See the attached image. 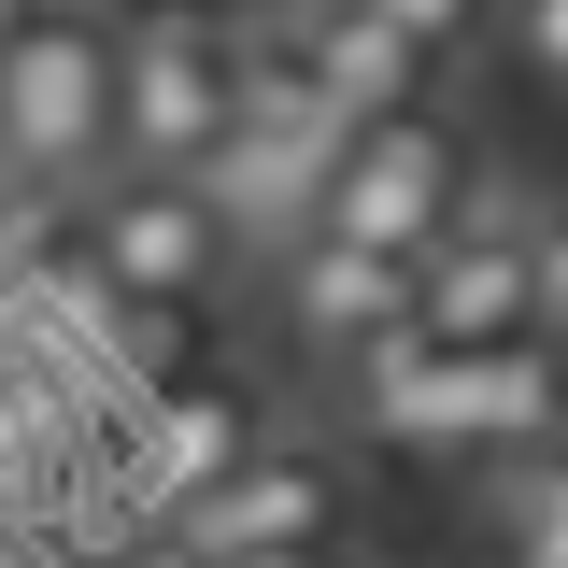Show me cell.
Masks as SVG:
<instances>
[{"instance_id": "cell-11", "label": "cell", "mask_w": 568, "mask_h": 568, "mask_svg": "<svg viewBox=\"0 0 568 568\" xmlns=\"http://www.w3.org/2000/svg\"><path fill=\"white\" fill-rule=\"evenodd\" d=\"M484 511H497V568H568V440L484 469Z\"/></svg>"}, {"instance_id": "cell-13", "label": "cell", "mask_w": 568, "mask_h": 568, "mask_svg": "<svg viewBox=\"0 0 568 568\" xmlns=\"http://www.w3.org/2000/svg\"><path fill=\"white\" fill-rule=\"evenodd\" d=\"M526 313H540V342L568 355V185L526 213Z\"/></svg>"}, {"instance_id": "cell-10", "label": "cell", "mask_w": 568, "mask_h": 568, "mask_svg": "<svg viewBox=\"0 0 568 568\" xmlns=\"http://www.w3.org/2000/svg\"><path fill=\"white\" fill-rule=\"evenodd\" d=\"M284 43H298V71L327 85V114L342 129H384V114H426V85H440V58L426 43H398L384 14H355V0H271Z\"/></svg>"}, {"instance_id": "cell-18", "label": "cell", "mask_w": 568, "mask_h": 568, "mask_svg": "<svg viewBox=\"0 0 568 568\" xmlns=\"http://www.w3.org/2000/svg\"><path fill=\"white\" fill-rule=\"evenodd\" d=\"M0 200H43V185H29V156H14V129H0Z\"/></svg>"}, {"instance_id": "cell-17", "label": "cell", "mask_w": 568, "mask_h": 568, "mask_svg": "<svg viewBox=\"0 0 568 568\" xmlns=\"http://www.w3.org/2000/svg\"><path fill=\"white\" fill-rule=\"evenodd\" d=\"M227 568H355V555L327 540V555H227Z\"/></svg>"}, {"instance_id": "cell-16", "label": "cell", "mask_w": 568, "mask_h": 568, "mask_svg": "<svg viewBox=\"0 0 568 568\" xmlns=\"http://www.w3.org/2000/svg\"><path fill=\"white\" fill-rule=\"evenodd\" d=\"M100 568H200L185 540H129V555H100Z\"/></svg>"}, {"instance_id": "cell-14", "label": "cell", "mask_w": 568, "mask_h": 568, "mask_svg": "<svg viewBox=\"0 0 568 568\" xmlns=\"http://www.w3.org/2000/svg\"><path fill=\"white\" fill-rule=\"evenodd\" d=\"M355 14H384L398 43H426V58H469V43H484L511 0H355Z\"/></svg>"}, {"instance_id": "cell-12", "label": "cell", "mask_w": 568, "mask_h": 568, "mask_svg": "<svg viewBox=\"0 0 568 568\" xmlns=\"http://www.w3.org/2000/svg\"><path fill=\"white\" fill-rule=\"evenodd\" d=\"M71 242H85V200H58V185H43V200H0V327L29 313V284L58 271Z\"/></svg>"}, {"instance_id": "cell-2", "label": "cell", "mask_w": 568, "mask_h": 568, "mask_svg": "<svg viewBox=\"0 0 568 568\" xmlns=\"http://www.w3.org/2000/svg\"><path fill=\"white\" fill-rule=\"evenodd\" d=\"M342 398L398 455H484V469H511V455L568 440V355L555 342H511V355H413L398 342L384 369H355Z\"/></svg>"}, {"instance_id": "cell-1", "label": "cell", "mask_w": 568, "mask_h": 568, "mask_svg": "<svg viewBox=\"0 0 568 568\" xmlns=\"http://www.w3.org/2000/svg\"><path fill=\"white\" fill-rule=\"evenodd\" d=\"M0 129L29 156V185H114L129 171V58H114V0H29L0 43Z\"/></svg>"}, {"instance_id": "cell-19", "label": "cell", "mask_w": 568, "mask_h": 568, "mask_svg": "<svg viewBox=\"0 0 568 568\" xmlns=\"http://www.w3.org/2000/svg\"><path fill=\"white\" fill-rule=\"evenodd\" d=\"M14 14H29V0H0V43H14Z\"/></svg>"}, {"instance_id": "cell-9", "label": "cell", "mask_w": 568, "mask_h": 568, "mask_svg": "<svg viewBox=\"0 0 568 568\" xmlns=\"http://www.w3.org/2000/svg\"><path fill=\"white\" fill-rule=\"evenodd\" d=\"M511 342H540L511 227H455L440 256H413V355H511Z\"/></svg>"}, {"instance_id": "cell-3", "label": "cell", "mask_w": 568, "mask_h": 568, "mask_svg": "<svg viewBox=\"0 0 568 568\" xmlns=\"http://www.w3.org/2000/svg\"><path fill=\"white\" fill-rule=\"evenodd\" d=\"M114 58H129V171L200 185L242 129V0H114Z\"/></svg>"}, {"instance_id": "cell-6", "label": "cell", "mask_w": 568, "mask_h": 568, "mask_svg": "<svg viewBox=\"0 0 568 568\" xmlns=\"http://www.w3.org/2000/svg\"><path fill=\"white\" fill-rule=\"evenodd\" d=\"M271 313L284 342L313 355V369H384V355L413 342V256H369V242H342V227H313L298 256H271Z\"/></svg>"}, {"instance_id": "cell-7", "label": "cell", "mask_w": 568, "mask_h": 568, "mask_svg": "<svg viewBox=\"0 0 568 568\" xmlns=\"http://www.w3.org/2000/svg\"><path fill=\"white\" fill-rule=\"evenodd\" d=\"M342 511H355L342 455H313V440H284V426H271V440H256V455H242V469H227L171 540H185L200 568H227V555H327Z\"/></svg>"}, {"instance_id": "cell-8", "label": "cell", "mask_w": 568, "mask_h": 568, "mask_svg": "<svg viewBox=\"0 0 568 568\" xmlns=\"http://www.w3.org/2000/svg\"><path fill=\"white\" fill-rule=\"evenodd\" d=\"M256 440H271V413H256L242 384H171V398L129 426V484H142V511H156V540H171V526H185Z\"/></svg>"}, {"instance_id": "cell-5", "label": "cell", "mask_w": 568, "mask_h": 568, "mask_svg": "<svg viewBox=\"0 0 568 568\" xmlns=\"http://www.w3.org/2000/svg\"><path fill=\"white\" fill-rule=\"evenodd\" d=\"M469 129L426 100V114H384V129L342 142V185H327V227L369 242V256H440L455 242V213H469Z\"/></svg>"}, {"instance_id": "cell-4", "label": "cell", "mask_w": 568, "mask_h": 568, "mask_svg": "<svg viewBox=\"0 0 568 568\" xmlns=\"http://www.w3.org/2000/svg\"><path fill=\"white\" fill-rule=\"evenodd\" d=\"M85 256H100L114 298H171V313H213L227 271H256L242 227L213 213V185H185V171H114V185H85Z\"/></svg>"}, {"instance_id": "cell-15", "label": "cell", "mask_w": 568, "mask_h": 568, "mask_svg": "<svg viewBox=\"0 0 568 568\" xmlns=\"http://www.w3.org/2000/svg\"><path fill=\"white\" fill-rule=\"evenodd\" d=\"M497 43H511V58L568 100V0H511V14H497Z\"/></svg>"}]
</instances>
